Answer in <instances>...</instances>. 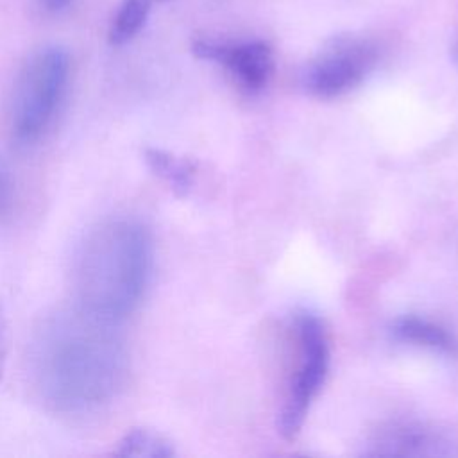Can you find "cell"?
<instances>
[{
  "mask_svg": "<svg viewBox=\"0 0 458 458\" xmlns=\"http://www.w3.org/2000/svg\"><path fill=\"white\" fill-rule=\"evenodd\" d=\"M70 55L61 47L32 54L14 79L7 106V125L13 141L34 145L52 125L66 95Z\"/></svg>",
  "mask_w": 458,
  "mask_h": 458,
  "instance_id": "3957f363",
  "label": "cell"
},
{
  "mask_svg": "<svg viewBox=\"0 0 458 458\" xmlns=\"http://www.w3.org/2000/svg\"><path fill=\"white\" fill-rule=\"evenodd\" d=\"M13 204V177L11 172L0 156V220L9 213Z\"/></svg>",
  "mask_w": 458,
  "mask_h": 458,
  "instance_id": "7c38bea8",
  "label": "cell"
},
{
  "mask_svg": "<svg viewBox=\"0 0 458 458\" xmlns=\"http://www.w3.org/2000/svg\"><path fill=\"white\" fill-rule=\"evenodd\" d=\"M299 336V365L284 406L279 413V433L292 440L304 424L306 413L320 392L327 369H329V345L320 318L313 313H299L297 317Z\"/></svg>",
  "mask_w": 458,
  "mask_h": 458,
  "instance_id": "277c9868",
  "label": "cell"
},
{
  "mask_svg": "<svg viewBox=\"0 0 458 458\" xmlns=\"http://www.w3.org/2000/svg\"><path fill=\"white\" fill-rule=\"evenodd\" d=\"M116 324L79 308L47 317L32 342V376L41 399L64 415H86L122 390L127 352Z\"/></svg>",
  "mask_w": 458,
  "mask_h": 458,
  "instance_id": "6da1fadb",
  "label": "cell"
},
{
  "mask_svg": "<svg viewBox=\"0 0 458 458\" xmlns=\"http://www.w3.org/2000/svg\"><path fill=\"white\" fill-rule=\"evenodd\" d=\"M116 456H145V458H168L174 456V445L159 433L147 428H132L127 431L113 449Z\"/></svg>",
  "mask_w": 458,
  "mask_h": 458,
  "instance_id": "30bf717a",
  "label": "cell"
},
{
  "mask_svg": "<svg viewBox=\"0 0 458 458\" xmlns=\"http://www.w3.org/2000/svg\"><path fill=\"white\" fill-rule=\"evenodd\" d=\"M451 59H453V63L458 66V36H456V39H454L453 45H451Z\"/></svg>",
  "mask_w": 458,
  "mask_h": 458,
  "instance_id": "9a60e30c",
  "label": "cell"
},
{
  "mask_svg": "<svg viewBox=\"0 0 458 458\" xmlns=\"http://www.w3.org/2000/svg\"><path fill=\"white\" fill-rule=\"evenodd\" d=\"M5 356H7V317H5L4 304H0V377L5 365Z\"/></svg>",
  "mask_w": 458,
  "mask_h": 458,
  "instance_id": "4fadbf2b",
  "label": "cell"
},
{
  "mask_svg": "<svg viewBox=\"0 0 458 458\" xmlns=\"http://www.w3.org/2000/svg\"><path fill=\"white\" fill-rule=\"evenodd\" d=\"M143 161L148 170L168 184L177 197H186L195 181V165L168 150L147 147L143 150Z\"/></svg>",
  "mask_w": 458,
  "mask_h": 458,
  "instance_id": "9c48e42d",
  "label": "cell"
},
{
  "mask_svg": "<svg viewBox=\"0 0 458 458\" xmlns=\"http://www.w3.org/2000/svg\"><path fill=\"white\" fill-rule=\"evenodd\" d=\"M191 52L204 61H213L229 70L238 84L256 93L263 89L274 70L272 50L265 41L220 43L211 39H197Z\"/></svg>",
  "mask_w": 458,
  "mask_h": 458,
  "instance_id": "8992f818",
  "label": "cell"
},
{
  "mask_svg": "<svg viewBox=\"0 0 458 458\" xmlns=\"http://www.w3.org/2000/svg\"><path fill=\"white\" fill-rule=\"evenodd\" d=\"M376 61L377 48L370 39L338 36L306 64L301 82L311 97L335 98L360 86Z\"/></svg>",
  "mask_w": 458,
  "mask_h": 458,
  "instance_id": "5b68a950",
  "label": "cell"
},
{
  "mask_svg": "<svg viewBox=\"0 0 458 458\" xmlns=\"http://www.w3.org/2000/svg\"><path fill=\"white\" fill-rule=\"evenodd\" d=\"M72 0H41V5L48 11V13H59L63 9L68 7Z\"/></svg>",
  "mask_w": 458,
  "mask_h": 458,
  "instance_id": "5bb4252c",
  "label": "cell"
},
{
  "mask_svg": "<svg viewBox=\"0 0 458 458\" xmlns=\"http://www.w3.org/2000/svg\"><path fill=\"white\" fill-rule=\"evenodd\" d=\"M152 238L132 218L102 222L81 243L73 267L75 308L111 324L140 304L152 272Z\"/></svg>",
  "mask_w": 458,
  "mask_h": 458,
  "instance_id": "7a4b0ae2",
  "label": "cell"
},
{
  "mask_svg": "<svg viewBox=\"0 0 458 458\" xmlns=\"http://www.w3.org/2000/svg\"><path fill=\"white\" fill-rule=\"evenodd\" d=\"M437 431L420 424H394L381 429L372 440L367 454L381 456H433L449 454L453 449Z\"/></svg>",
  "mask_w": 458,
  "mask_h": 458,
  "instance_id": "52a82bcc",
  "label": "cell"
},
{
  "mask_svg": "<svg viewBox=\"0 0 458 458\" xmlns=\"http://www.w3.org/2000/svg\"><path fill=\"white\" fill-rule=\"evenodd\" d=\"M392 336L399 342L428 347L431 351L456 356L458 354V340L453 333H449L440 324H435L428 318H420L415 315H406L397 318L392 327Z\"/></svg>",
  "mask_w": 458,
  "mask_h": 458,
  "instance_id": "ba28073f",
  "label": "cell"
},
{
  "mask_svg": "<svg viewBox=\"0 0 458 458\" xmlns=\"http://www.w3.org/2000/svg\"><path fill=\"white\" fill-rule=\"evenodd\" d=\"M156 2L163 0H122L109 27V43L123 45L131 41L143 29Z\"/></svg>",
  "mask_w": 458,
  "mask_h": 458,
  "instance_id": "8fae6325",
  "label": "cell"
}]
</instances>
